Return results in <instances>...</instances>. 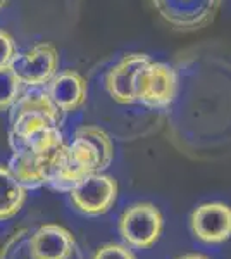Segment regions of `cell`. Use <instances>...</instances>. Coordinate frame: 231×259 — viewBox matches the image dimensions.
<instances>
[{"mask_svg":"<svg viewBox=\"0 0 231 259\" xmlns=\"http://www.w3.org/2000/svg\"><path fill=\"white\" fill-rule=\"evenodd\" d=\"M7 2H9V0H0V11H2L4 7L7 6Z\"/></svg>","mask_w":231,"mask_h":259,"instance_id":"obj_16","label":"cell"},{"mask_svg":"<svg viewBox=\"0 0 231 259\" xmlns=\"http://www.w3.org/2000/svg\"><path fill=\"white\" fill-rule=\"evenodd\" d=\"M47 94L57 109L64 114L78 111L85 106L88 97V83L73 69L57 73L47 85Z\"/></svg>","mask_w":231,"mask_h":259,"instance_id":"obj_8","label":"cell"},{"mask_svg":"<svg viewBox=\"0 0 231 259\" xmlns=\"http://www.w3.org/2000/svg\"><path fill=\"white\" fill-rule=\"evenodd\" d=\"M76 209L88 216H100L111 211L117 199V182L111 175L91 173L81 178L69 190Z\"/></svg>","mask_w":231,"mask_h":259,"instance_id":"obj_3","label":"cell"},{"mask_svg":"<svg viewBox=\"0 0 231 259\" xmlns=\"http://www.w3.org/2000/svg\"><path fill=\"white\" fill-rule=\"evenodd\" d=\"M74 250V237L61 225H43L29 244L31 259H69Z\"/></svg>","mask_w":231,"mask_h":259,"instance_id":"obj_9","label":"cell"},{"mask_svg":"<svg viewBox=\"0 0 231 259\" xmlns=\"http://www.w3.org/2000/svg\"><path fill=\"white\" fill-rule=\"evenodd\" d=\"M16 57V41L6 30H0V68L9 66Z\"/></svg>","mask_w":231,"mask_h":259,"instance_id":"obj_14","label":"cell"},{"mask_svg":"<svg viewBox=\"0 0 231 259\" xmlns=\"http://www.w3.org/2000/svg\"><path fill=\"white\" fill-rule=\"evenodd\" d=\"M178 259H211V257L202 256V254H184V256L178 257Z\"/></svg>","mask_w":231,"mask_h":259,"instance_id":"obj_15","label":"cell"},{"mask_svg":"<svg viewBox=\"0 0 231 259\" xmlns=\"http://www.w3.org/2000/svg\"><path fill=\"white\" fill-rule=\"evenodd\" d=\"M164 227L161 211L150 202H138L128 207L119 220V232L131 247L149 249L159 240Z\"/></svg>","mask_w":231,"mask_h":259,"instance_id":"obj_2","label":"cell"},{"mask_svg":"<svg viewBox=\"0 0 231 259\" xmlns=\"http://www.w3.org/2000/svg\"><path fill=\"white\" fill-rule=\"evenodd\" d=\"M26 200V189L18 182L12 171L0 166V220L16 216Z\"/></svg>","mask_w":231,"mask_h":259,"instance_id":"obj_10","label":"cell"},{"mask_svg":"<svg viewBox=\"0 0 231 259\" xmlns=\"http://www.w3.org/2000/svg\"><path fill=\"white\" fill-rule=\"evenodd\" d=\"M74 137L86 140L91 147L95 149L97 156H99V166H97V173H102L104 169H107L114 157V145H112L111 137L104 132L102 128L94 126V124H85V126L78 128Z\"/></svg>","mask_w":231,"mask_h":259,"instance_id":"obj_11","label":"cell"},{"mask_svg":"<svg viewBox=\"0 0 231 259\" xmlns=\"http://www.w3.org/2000/svg\"><path fill=\"white\" fill-rule=\"evenodd\" d=\"M11 66L18 73L23 85L43 87L57 74L59 54L57 49L49 41H40L26 52L12 59Z\"/></svg>","mask_w":231,"mask_h":259,"instance_id":"obj_5","label":"cell"},{"mask_svg":"<svg viewBox=\"0 0 231 259\" xmlns=\"http://www.w3.org/2000/svg\"><path fill=\"white\" fill-rule=\"evenodd\" d=\"M193 235L204 244H224L231 239V207L222 202H207L192 212Z\"/></svg>","mask_w":231,"mask_h":259,"instance_id":"obj_6","label":"cell"},{"mask_svg":"<svg viewBox=\"0 0 231 259\" xmlns=\"http://www.w3.org/2000/svg\"><path fill=\"white\" fill-rule=\"evenodd\" d=\"M21 92H23V81L14 68L11 64L0 68V112L9 111L19 99Z\"/></svg>","mask_w":231,"mask_h":259,"instance_id":"obj_12","label":"cell"},{"mask_svg":"<svg viewBox=\"0 0 231 259\" xmlns=\"http://www.w3.org/2000/svg\"><path fill=\"white\" fill-rule=\"evenodd\" d=\"M150 62L147 54H126L106 74V90L117 104L136 102V81L140 71Z\"/></svg>","mask_w":231,"mask_h":259,"instance_id":"obj_7","label":"cell"},{"mask_svg":"<svg viewBox=\"0 0 231 259\" xmlns=\"http://www.w3.org/2000/svg\"><path fill=\"white\" fill-rule=\"evenodd\" d=\"M222 0H152L155 11L178 31H199L211 24Z\"/></svg>","mask_w":231,"mask_h":259,"instance_id":"obj_1","label":"cell"},{"mask_svg":"<svg viewBox=\"0 0 231 259\" xmlns=\"http://www.w3.org/2000/svg\"><path fill=\"white\" fill-rule=\"evenodd\" d=\"M178 76L169 64L150 61L138 74L136 102L150 107H166L176 97Z\"/></svg>","mask_w":231,"mask_h":259,"instance_id":"obj_4","label":"cell"},{"mask_svg":"<svg viewBox=\"0 0 231 259\" xmlns=\"http://www.w3.org/2000/svg\"><path fill=\"white\" fill-rule=\"evenodd\" d=\"M94 259H136L128 247L119 244H106L95 252Z\"/></svg>","mask_w":231,"mask_h":259,"instance_id":"obj_13","label":"cell"}]
</instances>
